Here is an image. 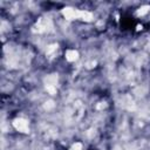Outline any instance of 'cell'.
<instances>
[{"label": "cell", "mask_w": 150, "mask_h": 150, "mask_svg": "<svg viewBox=\"0 0 150 150\" xmlns=\"http://www.w3.org/2000/svg\"><path fill=\"white\" fill-rule=\"evenodd\" d=\"M77 57V53L75 52V50H68L67 52V59L69 60V61H73V60H75Z\"/></svg>", "instance_id": "3957f363"}, {"label": "cell", "mask_w": 150, "mask_h": 150, "mask_svg": "<svg viewBox=\"0 0 150 150\" xmlns=\"http://www.w3.org/2000/svg\"><path fill=\"white\" fill-rule=\"evenodd\" d=\"M14 125H15L16 129H19L21 131H26L27 130V127H28V124H27V122L25 120H15Z\"/></svg>", "instance_id": "7a4b0ae2"}, {"label": "cell", "mask_w": 150, "mask_h": 150, "mask_svg": "<svg viewBox=\"0 0 150 150\" xmlns=\"http://www.w3.org/2000/svg\"><path fill=\"white\" fill-rule=\"evenodd\" d=\"M63 14L67 19H79L80 15V11H76L74 8H64L63 9Z\"/></svg>", "instance_id": "6da1fadb"}]
</instances>
